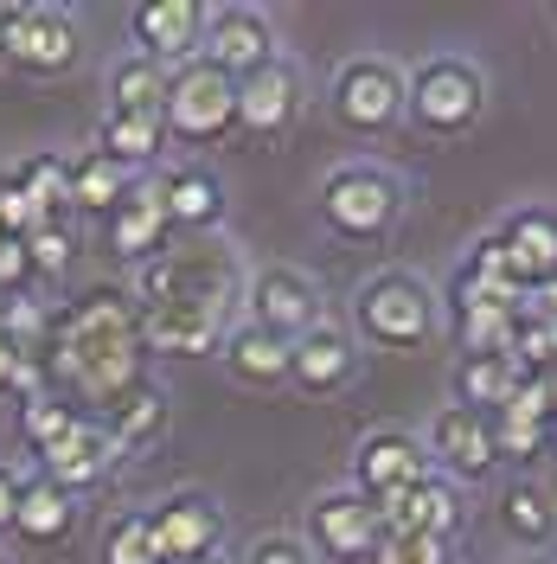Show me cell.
Here are the masks:
<instances>
[{
	"label": "cell",
	"mask_w": 557,
	"mask_h": 564,
	"mask_svg": "<svg viewBox=\"0 0 557 564\" xmlns=\"http://www.w3.org/2000/svg\"><path fill=\"white\" fill-rule=\"evenodd\" d=\"M238 302H244V270L225 238H179L161 257H148L135 276V315L148 352L199 359L225 347Z\"/></svg>",
	"instance_id": "obj_1"
},
{
	"label": "cell",
	"mask_w": 557,
	"mask_h": 564,
	"mask_svg": "<svg viewBox=\"0 0 557 564\" xmlns=\"http://www.w3.org/2000/svg\"><path fill=\"white\" fill-rule=\"evenodd\" d=\"M45 391L90 404V417H103L109 404H122L129 391L148 386V340L129 289H84L52 315L45 352H39Z\"/></svg>",
	"instance_id": "obj_2"
},
{
	"label": "cell",
	"mask_w": 557,
	"mask_h": 564,
	"mask_svg": "<svg viewBox=\"0 0 557 564\" xmlns=\"http://www.w3.org/2000/svg\"><path fill=\"white\" fill-rule=\"evenodd\" d=\"M481 109H488V77H481V65H468L455 52L423 58L417 77H404V116L436 141L468 135L481 122Z\"/></svg>",
	"instance_id": "obj_3"
},
{
	"label": "cell",
	"mask_w": 557,
	"mask_h": 564,
	"mask_svg": "<svg viewBox=\"0 0 557 564\" xmlns=\"http://www.w3.org/2000/svg\"><path fill=\"white\" fill-rule=\"evenodd\" d=\"M397 212H404V186H397V174H384L372 161H347V167H334L320 180V218H327V231H340L352 245L384 238L397 225Z\"/></svg>",
	"instance_id": "obj_4"
},
{
	"label": "cell",
	"mask_w": 557,
	"mask_h": 564,
	"mask_svg": "<svg viewBox=\"0 0 557 564\" xmlns=\"http://www.w3.org/2000/svg\"><path fill=\"white\" fill-rule=\"evenodd\" d=\"M352 321H359V334H365L372 347H391V352L423 347L429 327H436V295H429L411 270H379V276L359 282Z\"/></svg>",
	"instance_id": "obj_5"
},
{
	"label": "cell",
	"mask_w": 557,
	"mask_h": 564,
	"mask_svg": "<svg viewBox=\"0 0 557 564\" xmlns=\"http://www.w3.org/2000/svg\"><path fill=\"white\" fill-rule=\"evenodd\" d=\"M161 129L174 141H225L238 129V84L206 58L167 70V104H161Z\"/></svg>",
	"instance_id": "obj_6"
},
{
	"label": "cell",
	"mask_w": 557,
	"mask_h": 564,
	"mask_svg": "<svg viewBox=\"0 0 557 564\" xmlns=\"http://www.w3.org/2000/svg\"><path fill=\"white\" fill-rule=\"evenodd\" d=\"M0 58H13L33 77H58V70L77 65V20L65 7H45V0H26V7H0Z\"/></svg>",
	"instance_id": "obj_7"
},
{
	"label": "cell",
	"mask_w": 557,
	"mask_h": 564,
	"mask_svg": "<svg viewBox=\"0 0 557 564\" xmlns=\"http://www.w3.org/2000/svg\"><path fill=\"white\" fill-rule=\"evenodd\" d=\"M244 308H250V327L276 334V340H302L320 327V289L314 276L288 270V263H263L256 276H244Z\"/></svg>",
	"instance_id": "obj_8"
},
{
	"label": "cell",
	"mask_w": 557,
	"mask_h": 564,
	"mask_svg": "<svg viewBox=\"0 0 557 564\" xmlns=\"http://www.w3.org/2000/svg\"><path fill=\"white\" fill-rule=\"evenodd\" d=\"M334 116L352 135H379L404 116V70L384 58H347L334 77Z\"/></svg>",
	"instance_id": "obj_9"
},
{
	"label": "cell",
	"mask_w": 557,
	"mask_h": 564,
	"mask_svg": "<svg viewBox=\"0 0 557 564\" xmlns=\"http://www.w3.org/2000/svg\"><path fill=\"white\" fill-rule=\"evenodd\" d=\"M206 20H211L206 0H141L135 13H129L141 58H154L161 70H179V65L199 58V45H206Z\"/></svg>",
	"instance_id": "obj_10"
},
{
	"label": "cell",
	"mask_w": 557,
	"mask_h": 564,
	"mask_svg": "<svg viewBox=\"0 0 557 564\" xmlns=\"http://www.w3.org/2000/svg\"><path fill=\"white\" fill-rule=\"evenodd\" d=\"M199 58H206L211 70H225L231 84H244V77H256L263 65H276V26H270L256 7H218L206 20Z\"/></svg>",
	"instance_id": "obj_11"
},
{
	"label": "cell",
	"mask_w": 557,
	"mask_h": 564,
	"mask_svg": "<svg viewBox=\"0 0 557 564\" xmlns=\"http://www.w3.org/2000/svg\"><path fill=\"white\" fill-rule=\"evenodd\" d=\"M116 462H122V449L109 443L103 423H97V417H77L65 436L39 456V475H45L58 494H70V500H77V494L103 488L109 475H116Z\"/></svg>",
	"instance_id": "obj_12"
},
{
	"label": "cell",
	"mask_w": 557,
	"mask_h": 564,
	"mask_svg": "<svg viewBox=\"0 0 557 564\" xmlns=\"http://www.w3.org/2000/svg\"><path fill=\"white\" fill-rule=\"evenodd\" d=\"M429 475V456L411 430H372L359 449H352V494L359 500H384V494H404Z\"/></svg>",
	"instance_id": "obj_13"
},
{
	"label": "cell",
	"mask_w": 557,
	"mask_h": 564,
	"mask_svg": "<svg viewBox=\"0 0 557 564\" xmlns=\"http://www.w3.org/2000/svg\"><path fill=\"white\" fill-rule=\"evenodd\" d=\"M154 532V552L161 564H186V558H218V539H225V513L211 507L206 494H174L148 513Z\"/></svg>",
	"instance_id": "obj_14"
},
{
	"label": "cell",
	"mask_w": 557,
	"mask_h": 564,
	"mask_svg": "<svg viewBox=\"0 0 557 564\" xmlns=\"http://www.w3.org/2000/svg\"><path fill=\"white\" fill-rule=\"evenodd\" d=\"M372 513H379V532H417V539H443L449 545L461 532V494L443 475H423L417 488L372 500Z\"/></svg>",
	"instance_id": "obj_15"
},
{
	"label": "cell",
	"mask_w": 557,
	"mask_h": 564,
	"mask_svg": "<svg viewBox=\"0 0 557 564\" xmlns=\"http://www.w3.org/2000/svg\"><path fill=\"white\" fill-rule=\"evenodd\" d=\"M308 532H314V552L320 558L365 564L372 545H379V513H372V500H359L352 488H340V494H320L308 507Z\"/></svg>",
	"instance_id": "obj_16"
},
{
	"label": "cell",
	"mask_w": 557,
	"mask_h": 564,
	"mask_svg": "<svg viewBox=\"0 0 557 564\" xmlns=\"http://www.w3.org/2000/svg\"><path fill=\"white\" fill-rule=\"evenodd\" d=\"M423 456L443 462L449 475H461V481H481L493 462V430L481 411H468V404H443L436 417H429V436H423Z\"/></svg>",
	"instance_id": "obj_17"
},
{
	"label": "cell",
	"mask_w": 557,
	"mask_h": 564,
	"mask_svg": "<svg viewBox=\"0 0 557 564\" xmlns=\"http://www.w3.org/2000/svg\"><path fill=\"white\" fill-rule=\"evenodd\" d=\"M302 104H308V90H302V70L288 65V58H276V65H263L256 77H244L238 84V129H250V135H282L295 116H302Z\"/></svg>",
	"instance_id": "obj_18"
},
{
	"label": "cell",
	"mask_w": 557,
	"mask_h": 564,
	"mask_svg": "<svg viewBox=\"0 0 557 564\" xmlns=\"http://www.w3.org/2000/svg\"><path fill=\"white\" fill-rule=\"evenodd\" d=\"M352 372H359V352H352V334L320 321L314 334H302L288 347V379L308 391V398H327V391H347Z\"/></svg>",
	"instance_id": "obj_19"
},
{
	"label": "cell",
	"mask_w": 557,
	"mask_h": 564,
	"mask_svg": "<svg viewBox=\"0 0 557 564\" xmlns=\"http://www.w3.org/2000/svg\"><path fill=\"white\" fill-rule=\"evenodd\" d=\"M154 193H161V212H167L174 231H186V238H218V218H225V180L211 174V167L186 161V167H174Z\"/></svg>",
	"instance_id": "obj_20"
},
{
	"label": "cell",
	"mask_w": 557,
	"mask_h": 564,
	"mask_svg": "<svg viewBox=\"0 0 557 564\" xmlns=\"http://www.w3.org/2000/svg\"><path fill=\"white\" fill-rule=\"evenodd\" d=\"M500 250H506V263H513V276H520V289L532 295V289H545V282L557 276V212L545 206H520L500 231Z\"/></svg>",
	"instance_id": "obj_21"
},
{
	"label": "cell",
	"mask_w": 557,
	"mask_h": 564,
	"mask_svg": "<svg viewBox=\"0 0 557 564\" xmlns=\"http://www.w3.org/2000/svg\"><path fill=\"white\" fill-rule=\"evenodd\" d=\"M103 231H109V250L129 257V263H148V257H161V250L174 245V238H167L174 225H167V212H161V193H154V186H129V193L109 206Z\"/></svg>",
	"instance_id": "obj_22"
},
{
	"label": "cell",
	"mask_w": 557,
	"mask_h": 564,
	"mask_svg": "<svg viewBox=\"0 0 557 564\" xmlns=\"http://www.w3.org/2000/svg\"><path fill=\"white\" fill-rule=\"evenodd\" d=\"M218 359H225V372H231L238 386H250V391H270V386H282V379H288V340L263 334V327H250V321L225 334Z\"/></svg>",
	"instance_id": "obj_23"
},
{
	"label": "cell",
	"mask_w": 557,
	"mask_h": 564,
	"mask_svg": "<svg viewBox=\"0 0 557 564\" xmlns=\"http://www.w3.org/2000/svg\"><path fill=\"white\" fill-rule=\"evenodd\" d=\"M70 527H77V500H70V494H58L52 481H45V475L20 481L13 532H20L26 545H58V539H70Z\"/></svg>",
	"instance_id": "obj_24"
},
{
	"label": "cell",
	"mask_w": 557,
	"mask_h": 564,
	"mask_svg": "<svg viewBox=\"0 0 557 564\" xmlns=\"http://www.w3.org/2000/svg\"><path fill=\"white\" fill-rule=\"evenodd\" d=\"M520 379H532L513 352H481V359H461L455 366V404H468V411H481V417H493L506 398H513V386Z\"/></svg>",
	"instance_id": "obj_25"
},
{
	"label": "cell",
	"mask_w": 557,
	"mask_h": 564,
	"mask_svg": "<svg viewBox=\"0 0 557 564\" xmlns=\"http://www.w3.org/2000/svg\"><path fill=\"white\" fill-rule=\"evenodd\" d=\"M97 423L109 430V443H116L122 456H141V449L167 430V398H161V386H141V391H129L122 404H109Z\"/></svg>",
	"instance_id": "obj_26"
},
{
	"label": "cell",
	"mask_w": 557,
	"mask_h": 564,
	"mask_svg": "<svg viewBox=\"0 0 557 564\" xmlns=\"http://www.w3.org/2000/svg\"><path fill=\"white\" fill-rule=\"evenodd\" d=\"M161 104H167V70L154 58L129 52L122 65L109 70V116H154L161 122Z\"/></svg>",
	"instance_id": "obj_27"
},
{
	"label": "cell",
	"mask_w": 557,
	"mask_h": 564,
	"mask_svg": "<svg viewBox=\"0 0 557 564\" xmlns=\"http://www.w3.org/2000/svg\"><path fill=\"white\" fill-rule=\"evenodd\" d=\"M129 186H135L129 167H116L103 148H90V154H77V161H70V206H77V212H103V218H109V206H116Z\"/></svg>",
	"instance_id": "obj_28"
},
{
	"label": "cell",
	"mask_w": 557,
	"mask_h": 564,
	"mask_svg": "<svg viewBox=\"0 0 557 564\" xmlns=\"http://www.w3.org/2000/svg\"><path fill=\"white\" fill-rule=\"evenodd\" d=\"M500 527L513 532L520 545H551L557 539V507L545 488H532V481H513L506 500H500Z\"/></svg>",
	"instance_id": "obj_29"
},
{
	"label": "cell",
	"mask_w": 557,
	"mask_h": 564,
	"mask_svg": "<svg viewBox=\"0 0 557 564\" xmlns=\"http://www.w3.org/2000/svg\"><path fill=\"white\" fill-rule=\"evenodd\" d=\"M20 193L33 199V212L45 218V225H65L70 212V161H58V154H33V161H20Z\"/></svg>",
	"instance_id": "obj_30"
},
{
	"label": "cell",
	"mask_w": 557,
	"mask_h": 564,
	"mask_svg": "<svg viewBox=\"0 0 557 564\" xmlns=\"http://www.w3.org/2000/svg\"><path fill=\"white\" fill-rule=\"evenodd\" d=\"M97 141H103V154L116 161V167H148V161L161 154L167 129H161L154 116H103Z\"/></svg>",
	"instance_id": "obj_31"
},
{
	"label": "cell",
	"mask_w": 557,
	"mask_h": 564,
	"mask_svg": "<svg viewBox=\"0 0 557 564\" xmlns=\"http://www.w3.org/2000/svg\"><path fill=\"white\" fill-rule=\"evenodd\" d=\"M77 417H84V411H77V404H65L58 391H39V398H26V404H20V443H26L33 456H45V449H52V443H58Z\"/></svg>",
	"instance_id": "obj_32"
},
{
	"label": "cell",
	"mask_w": 557,
	"mask_h": 564,
	"mask_svg": "<svg viewBox=\"0 0 557 564\" xmlns=\"http://www.w3.org/2000/svg\"><path fill=\"white\" fill-rule=\"evenodd\" d=\"M0 334L13 340L20 359H33V366H39L45 334H52V308H39L33 295H7V302H0Z\"/></svg>",
	"instance_id": "obj_33"
},
{
	"label": "cell",
	"mask_w": 557,
	"mask_h": 564,
	"mask_svg": "<svg viewBox=\"0 0 557 564\" xmlns=\"http://www.w3.org/2000/svg\"><path fill=\"white\" fill-rule=\"evenodd\" d=\"M103 564H161V552H154V532H148V513H122V520H109Z\"/></svg>",
	"instance_id": "obj_34"
},
{
	"label": "cell",
	"mask_w": 557,
	"mask_h": 564,
	"mask_svg": "<svg viewBox=\"0 0 557 564\" xmlns=\"http://www.w3.org/2000/svg\"><path fill=\"white\" fill-rule=\"evenodd\" d=\"M455 340H461V359H481V352H506V340H513V315H500V308H474V315H455Z\"/></svg>",
	"instance_id": "obj_35"
},
{
	"label": "cell",
	"mask_w": 557,
	"mask_h": 564,
	"mask_svg": "<svg viewBox=\"0 0 557 564\" xmlns=\"http://www.w3.org/2000/svg\"><path fill=\"white\" fill-rule=\"evenodd\" d=\"M20 245H26V263H33V276H65L70 257H77V238H70L65 225H39V231H26Z\"/></svg>",
	"instance_id": "obj_36"
},
{
	"label": "cell",
	"mask_w": 557,
	"mask_h": 564,
	"mask_svg": "<svg viewBox=\"0 0 557 564\" xmlns=\"http://www.w3.org/2000/svg\"><path fill=\"white\" fill-rule=\"evenodd\" d=\"M488 430H493V456H538L545 449V423H532V417H520V411H493L488 417Z\"/></svg>",
	"instance_id": "obj_37"
},
{
	"label": "cell",
	"mask_w": 557,
	"mask_h": 564,
	"mask_svg": "<svg viewBox=\"0 0 557 564\" xmlns=\"http://www.w3.org/2000/svg\"><path fill=\"white\" fill-rule=\"evenodd\" d=\"M365 564H449V545L443 539H417V532H379Z\"/></svg>",
	"instance_id": "obj_38"
},
{
	"label": "cell",
	"mask_w": 557,
	"mask_h": 564,
	"mask_svg": "<svg viewBox=\"0 0 557 564\" xmlns=\"http://www.w3.org/2000/svg\"><path fill=\"white\" fill-rule=\"evenodd\" d=\"M45 218L33 212V199L20 193V180L0 174V238H26V231H39Z\"/></svg>",
	"instance_id": "obj_39"
},
{
	"label": "cell",
	"mask_w": 557,
	"mask_h": 564,
	"mask_svg": "<svg viewBox=\"0 0 557 564\" xmlns=\"http://www.w3.org/2000/svg\"><path fill=\"white\" fill-rule=\"evenodd\" d=\"M26 282H33L26 245L20 238H0V295H26Z\"/></svg>",
	"instance_id": "obj_40"
},
{
	"label": "cell",
	"mask_w": 557,
	"mask_h": 564,
	"mask_svg": "<svg viewBox=\"0 0 557 564\" xmlns=\"http://www.w3.org/2000/svg\"><path fill=\"white\" fill-rule=\"evenodd\" d=\"M250 564H314V552L302 539H256L250 545Z\"/></svg>",
	"instance_id": "obj_41"
},
{
	"label": "cell",
	"mask_w": 557,
	"mask_h": 564,
	"mask_svg": "<svg viewBox=\"0 0 557 564\" xmlns=\"http://www.w3.org/2000/svg\"><path fill=\"white\" fill-rule=\"evenodd\" d=\"M13 507H20V475L0 462V532H13Z\"/></svg>",
	"instance_id": "obj_42"
},
{
	"label": "cell",
	"mask_w": 557,
	"mask_h": 564,
	"mask_svg": "<svg viewBox=\"0 0 557 564\" xmlns=\"http://www.w3.org/2000/svg\"><path fill=\"white\" fill-rule=\"evenodd\" d=\"M13 379H20V352H13V340L0 334V398L13 391Z\"/></svg>",
	"instance_id": "obj_43"
},
{
	"label": "cell",
	"mask_w": 557,
	"mask_h": 564,
	"mask_svg": "<svg viewBox=\"0 0 557 564\" xmlns=\"http://www.w3.org/2000/svg\"><path fill=\"white\" fill-rule=\"evenodd\" d=\"M545 449H557V417H551V423H545Z\"/></svg>",
	"instance_id": "obj_44"
},
{
	"label": "cell",
	"mask_w": 557,
	"mask_h": 564,
	"mask_svg": "<svg viewBox=\"0 0 557 564\" xmlns=\"http://www.w3.org/2000/svg\"><path fill=\"white\" fill-rule=\"evenodd\" d=\"M186 564H218V558H186Z\"/></svg>",
	"instance_id": "obj_45"
},
{
	"label": "cell",
	"mask_w": 557,
	"mask_h": 564,
	"mask_svg": "<svg viewBox=\"0 0 557 564\" xmlns=\"http://www.w3.org/2000/svg\"><path fill=\"white\" fill-rule=\"evenodd\" d=\"M513 564H538V558H513Z\"/></svg>",
	"instance_id": "obj_46"
},
{
	"label": "cell",
	"mask_w": 557,
	"mask_h": 564,
	"mask_svg": "<svg viewBox=\"0 0 557 564\" xmlns=\"http://www.w3.org/2000/svg\"><path fill=\"white\" fill-rule=\"evenodd\" d=\"M0 564H7V558H0Z\"/></svg>",
	"instance_id": "obj_47"
}]
</instances>
